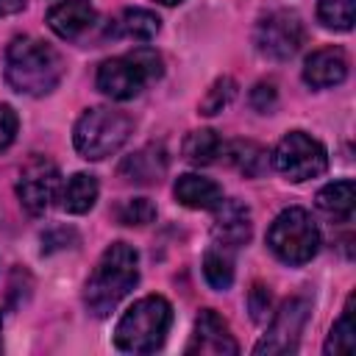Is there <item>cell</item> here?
<instances>
[{"label":"cell","instance_id":"6da1fadb","mask_svg":"<svg viewBox=\"0 0 356 356\" xmlns=\"http://www.w3.org/2000/svg\"><path fill=\"white\" fill-rule=\"evenodd\" d=\"M139 281V253L128 242L108 245L83 284V303L92 317H108Z\"/></svg>","mask_w":356,"mask_h":356},{"label":"cell","instance_id":"7a4b0ae2","mask_svg":"<svg viewBox=\"0 0 356 356\" xmlns=\"http://www.w3.org/2000/svg\"><path fill=\"white\" fill-rule=\"evenodd\" d=\"M64 75L61 56L42 39L17 36L6 50V81L14 92L42 97L50 95Z\"/></svg>","mask_w":356,"mask_h":356},{"label":"cell","instance_id":"3957f363","mask_svg":"<svg viewBox=\"0 0 356 356\" xmlns=\"http://www.w3.org/2000/svg\"><path fill=\"white\" fill-rule=\"evenodd\" d=\"M172 325V306L161 295L136 300L114 328V345L125 353H153L164 345Z\"/></svg>","mask_w":356,"mask_h":356},{"label":"cell","instance_id":"277c9868","mask_svg":"<svg viewBox=\"0 0 356 356\" xmlns=\"http://www.w3.org/2000/svg\"><path fill=\"white\" fill-rule=\"evenodd\" d=\"M131 131H134V120L125 111L111 108V106H95L78 117L72 142L83 159L100 161V159L117 153L128 142Z\"/></svg>","mask_w":356,"mask_h":356},{"label":"cell","instance_id":"5b68a950","mask_svg":"<svg viewBox=\"0 0 356 356\" xmlns=\"http://www.w3.org/2000/svg\"><path fill=\"white\" fill-rule=\"evenodd\" d=\"M161 72H164L161 56L150 47H139L134 53L103 61L97 67V89L111 100H131L150 81L161 78Z\"/></svg>","mask_w":356,"mask_h":356},{"label":"cell","instance_id":"8992f818","mask_svg":"<svg viewBox=\"0 0 356 356\" xmlns=\"http://www.w3.org/2000/svg\"><path fill=\"white\" fill-rule=\"evenodd\" d=\"M267 248L284 264H306L320 250V231L309 217V211L292 206L273 220L267 231Z\"/></svg>","mask_w":356,"mask_h":356},{"label":"cell","instance_id":"52a82bcc","mask_svg":"<svg viewBox=\"0 0 356 356\" xmlns=\"http://www.w3.org/2000/svg\"><path fill=\"white\" fill-rule=\"evenodd\" d=\"M273 167L286 181L303 184V181H312L325 172L328 153L314 136H309L303 131H289L273 150Z\"/></svg>","mask_w":356,"mask_h":356},{"label":"cell","instance_id":"ba28073f","mask_svg":"<svg viewBox=\"0 0 356 356\" xmlns=\"http://www.w3.org/2000/svg\"><path fill=\"white\" fill-rule=\"evenodd\" d=\"M303 36H306V31L295 11H273L256 25L253 42L264 58L286 61L300 50Z\"/></svg>","mask_w":356,"mask_h":356},{"label":"cell","instance_id":"9c48e42d","mask_svg":"<svg viewBox=\"0 0 356 356\" xmlns=\"http://www.w3.org/2000/svg\"><path fill=\"white\" fill-rule=\"evenodd\" d=\"M58 192H61V175L50 159L36 156L19 170L17 197L28 214H44L50 203L58 197Z\"/></svg>","mask_w":356,"mask_h":356},{"label":"cell","instance_id":"30bf717a","mask_svg":"<svg viewBox=\"0 0 356 356\" xmlns=\"http://www.w3.org/2000/svg\"><path fill=\"white\" fill-rule=\"evenodd\" d=\"M309 320V300L306 298H289L273 317L267 334L253 348V353H295L303 325Z\"/></svg>","mask_w":356,"mask_h":356},{"label":"cell","instance_id":"8fae6325","mask_svg":"<svg viewBox=\"0 0 356 356\" xmlns=\"http://www.w3.org/2000/svg\"><path fill=\"white\" fill-rule=\"evenodd\" d=\"M186 353H200V356H234L239 353V345L228 328V323L214 312L203 309L195 317L192 337L186 342Z\"/></svg>","mask_w":356,"mask_h":356},{"label":"cell","instance_id":"7c38bea8","mask_svg":"<svg viewBox=\"0 0 356 356\" xmlns=\"http://www.w3.org/2000/svg\"><path fill=\"white\" fill-rule=\"evenodd\" d=\"M211 211H214V225H211L214 245H220L225 250H236L250 239L253 225H250V211L245 203L222 197Z\"/></svg>","mask_w":356,"mask_h":356},{"label":"cell","instance_id":"4fadbf2b","mask_svg":"<svg viewBox=\"0 0 356 356\" xmlns=\"http://www.w3.org/2000/svg\"><path fill=\"white\" fill-rule=\"evenodd\" d=\"M348 78V56L342 47H320L303 64V81L312 89H328Z\"/></svg>","mask_w":356,"mask_h":356},{"label":"cell","instance_id":"5bb4252c","mask_svg":"<svg viewBox=\"0 0 356 356\" xmlns=\"http://www.w3.org/2000/svg\"><path fill=\"white\" fill-rule=\"evenodd\" d=\"M95 6L89 0H64L47 11V25L61 39H78L95 25Z\"/></svg>","mask_w":356,"mask_h":356},{"label":"cell","instance_id":"9a60e30c","mask_svg":"<svg viewBox=\"0 0 356 356\" xmlns=\"http://www.w3.org/2000/svg\"><path fill=\"white\" fill-rule=\"evenodd\" d=\"M167 172V153L161 145H145L136 153L125 156L120 164V175L131 184H156Z\"/></svg>","mask_w":356,"mask_h":356},{"label":"cell","instance_id":"2e32d148","mask_svg":"<svg viewBox=\"0 0 356 356\" xmlns=\"http://www.w3.org/2000/svg\"><path fill=\"white\" fill-rule=\"evenodd\" d=\"M172 195L181 206L200 209V211H211L222 200V189L211 178H203V175H195V172L181 175L172 186Z\"/></svg>","mask_w":356,"mask_h":356},{"label":"cell","instance_id":"e0dca14e","mask_svg":"<svg viewBox=\"0 0 356 356\" xmlns=\"http://www.w3.org/2000/svg\"><path fill=\"white\" fill-rule=\"evenodd\" d=\"M161 28V19L147 11V8H125L117 19H114V28H108V33L114 36H128V39H136V42H147L159 33Z\"/></svg>","mask_w":356,"mask_h":356},{"label":"cell","instance_id":"ac0fdd59","mask_svg":"<svg viewBox=\"0 0 356 356\" xmlns=\"http://www.w3.org/2000/svg\"><path fill=\"white\" fill-rule=\"evenodd\" d=\"M353 203H356V186L350 178L334 181L317 192V209L334 220H350Z\"/></svg>","mask_w":356,"mask_h":356},{"label":"cell","instance_id":"d6986e66","mask_svg":"<svg viewBox=\"0 0 356 356\" xmlns=\"http://www.w3.org/2000/svg\"><path fill=\"white\" fill-rule=\"evenodd\" d=\"M97 192H100V186H97V178H95V175H89V172H75V175L64 184V189H61V206H64L70 214H86V211L95 206Z\"/></svg>","mask_w":356,"mask_h":356},{"label":"cell","instance_id":"ffe728a7","mask_svg":"<svg viewBox=\"0 0 356 356\" xmlns=\"http://www.w3.org/2000/svg\"><path fill=\"white\" fill-rule=\"evenodd\" d=\"M222 139L211 131V128H200V131H189L186 134V139H184V159L189 161V164H197V167H203V164H211V161H217V156H222Z\"/></svg>","mask_w":356,"mask_h":356},{"label":"cell","instance_id":"44dd1931","mask_svg":"<svg viewBox=\"0 0 356 356\" xmlns=\"http://www.w3.org/2000/svg\"><path fill=\"white\" fill-rule=\"evenodd\" d=\"M222 153L228 156V161L242 172V175H250V178H256V175H261L264 170H267V150L261 147V145H256V142H250V139H236V142H231L228 147H222Z\"/></svg>","mask_w":356,"mask_h":356},{"label":"cell","instance_id":"7402d4cb","mask_svg":"<svg viewBox=\"0 0 356 356\" xmlns=\"http://www.w3.org/2000/svg\"><path fill=\"white\" fill-rule=\"evenodd\" d=\"M203 275L209 281L211 289H228L234 284V259L231 250L214 245L211 250H206L203 256Z\"/></svg>","mask_w":356,"mask_h":356},{"label":"cell","instance_id":"603a6c76","mask_svg":"<svg viewBox=\"0 0 356 356\" xmlns=\"http://www.w3.org/2000/svg\"><path fill=\"white\" fill-rule=\"evenodd\" d=\"M356 348V331H353V295L348 298L345 309H342V317L334 323L328 339H325V353H342V356H350Z\"/></svg>","mask_w":356,"mask_h":356},{"label":"cell","instance_id":"cb8c5ba5","mask_svg":"<svg viewBox=\"0 0 356 356\" xmlns=\"http://www.w3.org/2000/svg\"><path fill=\"white\" fill-rule=\"evenodd\" d=\"M317 19L328 31H350L353 28V0H317Z\"/></svg>","mask_w":356,"mask_h":356},{"label":"cell","instance_id":"d4e9b609","mask_svg":"<svg viewBox=\"0 0 356 356\" xmlns=\"http://www.w3.org/2000/svg\"><path fill=\"white\" fill-rule=\"evenodd\" d=\"M234 95H236V81H234V78H228V75L217 78V81L209 86V92L203 95V100H200V114L211 117V114L222 111V108L234 100Z\"/></svg>","mask_w":356,"mask_h":356},{"label":"cell","instance_id":"484cf974","mask_svg":"<svg viewBox=\"0 0 356 356\" xmlns=\"http://www.w3.org/2000/svg\"><path fill=\"white\" fill-rule=\"evenodd\" d=\"M122 225H147L156 220V206L147 197H128L114 209Z\"/></svg>","mask_w":356,"mask_h":356},{"label":"cell","instance_id":"4316f807","mask_svg":"<svg viewBox=\"0 0 356 356\" xmlns=\"http://www.w3.org/2000/svg\"><path fill=\"white\" fill-rule=\"evenodd\" d=\"M275 103H278V92H275V83H270V81H261V83H256V86L250 89V106H253L256 111H261V114H270V111L275 108Z\"/></svg>","mask_w":356,"mask_h":356},{"label":"cell","instance_id":"83f0119b","mask_svg":"<svg viewBox=\"0 0 356 356\" xmlns=\"http://www.w3.org/2000/svg\"><path fill=\"white\" fill-rule=\"evenodd\" d=\"M17 128H19V120H17V111L8 106V103H0V153L14 142L17 136Z\"/></svg>","mask_w":356,"mask_h":356},{"label":"cell","instance_id":"f1b7e54d","mask_svg":"<svg viewBox=\"0 0 356 356\" xmlns=\"http://www.w3.org/2000/svg\"><path fill=\"white\" fill-rule=\"evenodd\" d=\"M248 306H250L253 320H264L270 314V292H267V286L253 284V289L248 295Z\"/></svg>","mask_w":356,"mask_h":356},{"label":"cell","instance_id":"f546056e","mask_svg":"<svg viewBox=\"0 0 356 356\" xmlns=\"http://www.w3.org/2000/svg\"><path fill=\"white\" fill-rule=\"evenodd\" d=\"M78 236H75V231H64V228H56V231H47L44 236H42V242H44V253H50V250H56V248H70V242H75Z\"/></svg>","mask_w":356,"mask_h":356},{"label":"cell","instance_id":"4dcf8cb0","mask_svg":"<svg viewBox=\"0 0 356 356\" xmlns=\"http://www.w3.org/2000/svg\"><path fill=\"white\" fill-rule=\"evenodd\" d=\"M28 0H0V17H11V14H19L25 8Z\"/></svg>","mask_w":356,"mask_h":356},{"label":"cell","instance_id":"1f68e13d","mask_svg":"<svg viewBox=\"0 0 356 356\" xmlns=\"http://www.w3.org/2000/svg\"><path fill=\"white\" fill-rule=\"evenodd\" d=\"M159 3H164V6H178V3H184V0H159Z\"/></svg>","mask_w":356,"mask_h":356},{"label":"cell","instance_id":"d6a6232c","mask_svg":"<svg viewBox=\"0 0 356 356\" xmlns=\"http://www.w3.org/2000/svg\"><path fill=\"white\" fill-rule=\"evenodd\" d=\"M0 348H3V314H0Z\"/></svg>","mask_w":356,"mask_h":356}]
</instances>
